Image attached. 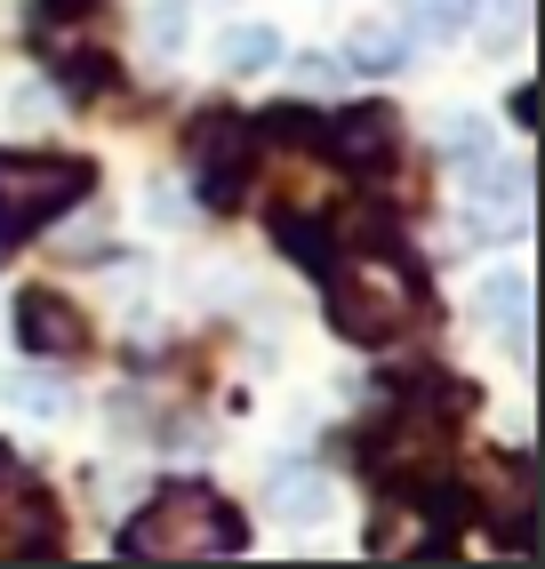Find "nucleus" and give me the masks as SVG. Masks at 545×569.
I'll return each instance as SVG.
<instances>
[{
    "label": "nucleus",
    "instance_id": "7ed1b4c3",
    "mask_svg": "<svg viewBox=\"0 0 545 569\" xmlns=\"http://www.w3.org/2000/svg\"><path fill=\"white\" fill-rule=\"evenodd\" d=\"M409 313H417V281L385 249H354V273H337V329L361 346H385Z\"/></svg>",
    "mask_w": 545,
    "mask_h": 569
},
{
    "label": "nucleus",
    "instance_id": "20e7f679",
    "mask_svg": "<svg viewBox=\"0 0 545 569\" xmlns=\"http://www.w3.org/2000/svg\"><path fill=\"white\" fill-rule=\"evenodd\" d=\"M32 546H57V513H49V489L32 481L9 449H0V553H32Z\"/></svg>",
    "mask_w": 545,
    "mask_h": 569
},
{
    "label": "nucleus",
    "instance_id": "f257e3e1",
    "mask_svg": "<svg viewBox=\"0 0 545 569\" xmlns=\"http://www.w3.org/2000/svg\"><path fill=\"white\" fill-rule=\"evenodd\" d=\"M129 553H145V561H201V553H225V546H241V521H232L209 489H161L152 498V513L121 538Z\"/></svg>",
    "mask_w": 545,
    "mask_h": 569
},
{
    "label": "nucleus",
    "instance_id": "ddd939ff",
    "mask_svg": "<svg viewBox=\"0 0 545 569\" xmlns=\"http://www.w3.org/2000/svg\"><path fill=\"white\" fill-rule=\"evenodd\" d=\"M442 153H457V161H482V153H489V137L474 129V112H449V129H442Z\"/></svg>",
    "mask_w": 545,
    "mask_h": 569
},
{
    "label": "nucleus",
    "instance_id": "dca6fc26",
    "mask_svg": "<svg viewBox=\"0 0 545 569\" xmlns=\"http://www.w3.org/2000/svg\"><path fill=\"white\" fill-rule=\"evenodd\" d=\"M57 9H81V0H57Z\"/></svg>",
    "mask_w": 545,
    "mask_h": 569
},
{
    "label": "nucleus",
    "instance_id": "9d476101",
    "mask_svg": "<svg viewBox=\"0 0 545 569\" xmlns=\"http://www.w3.org/2000/svg\"><path fill=\"white\" fill-rule=\"evenodd\" d=\"M217 57H225V72H265L272 57H281V32L272 24H232Z\"/></svg>",
    "mask_w": 545,
    "mask_h": 569
},
{
    "label": "nucleus",
    "instance_id": "f8f14e48",
    "mask_svg": "<svg viewBox=\"0 0 545 569\" xmlns=\"http://www.w3.org/2000/svg\"><path fill=\"white\" fill-rule=\"evenodd\" d=\"M465 17H474V0H417L409 41H449V32H465Z\"/></svg>",
    "mask_w": 545,
    "mask_h": 569
},
{
    "label": "nucleus",
    "instance_id": "39448f33",
    "mask_svg": "<svg viewBox=\"0 0 545 569\" xmlns=\"http://www.w3.org/2000/svg\"><path fill=\"white\" fill-rule=\"evenodd\" d=\"M249 144H257V129L241 121V112H209V121H201V137H192V161H201V193H209V201H232V193H241Z\"/></svg>",
    "mask_w": 545,
    "mask_h": 569
},
{
    "label": "nucleus",
    "instance_id": "2eb2a0df",
    "mask_svg": "<svg viewBox=\"0 0 545 569\" xmlns=\"http://www.w3.org/2000/svg\"><path fill=\"white\" fill-rule=\"evenodd\" d=\"M177 32H185V9H177V0H169V9H161V17H152V49H177Z\"/></svg>",
    "mask_w": 545,
    "mask_h": 569
},
{
    "label": "nucleus",
    "instance_id": "4468645a",
    "mask_svg": "<svg viewBox=\"0 0 545 569\" xmlns=\"http://www.w3.org/2000/svg\"><path fill=\"white\" fill-rule=\"evenodd\" d=\"M9 401H17V409H32V417H57V409H65V393H57V386H24V377L9 386Z\"/></svg>",
    "mask_w": 545,
    "mask_h": 569
},
{
    "label": "nucleus",
    "instance_id": "f03ea898",
    "mask_svg": "<svg viewBox=\"0 0 545 569\" xmlns=\"http://www.w3.org/2000/svg\"><path fill=\"white\" fill-rule=\"evenodd\" d=\"M89 193V161L65 153H0V249L41 233L49 217H65L72 201Z\"/></svg>",
    "mask_w": 545,
    "mask_h": 569
},
{
    "label": "nucleus",
    "instance_id": "6e6552de",
    "mask_svg": "<svg viewBox=\"0 0 545 569\" xmlns=\"http://www.w3.org/2000/svg\"><path fill=\"white\" fill-rule=\"evenodd\" d=\"M409 49H417L409 41V17H369V24L345 32V64H361V72H394Z\"/></svg>",
    "mask_w": 545,
    "mask_h": 569
},
{
    "label": "nucleus",
    "instance_id": "423d86ee",
    "mask_svg": "<svg viewBox=\"0 0 545 569\" xmlns=\"http://www.w3.org/2000/svg\"><path fill=\"white\" fill-rule=\"evenodd\" d=\"M17 346L24 353H81L89 346V321L72 313L57 289H24L17 297Z\"/></svg>",
    "mask_w": 545,
    "mask_h": 569
},
{
    "label": "nucleus",
    "instance_id": "9b49d317",
    "mask_svg": "<svg viewBox=\"0 0 545 569\" xmlns=\"http://www.w3.org/2000/svg\"><path fill=\"white\" fill-rule=\"evenodd\" d=\"M272 506H281V521H321L329 513V481L321 473H281L272 481Z\"/></svg>",
    "mask_w": 545,
    "mask_h": 569
},
{
    "label": "nucleus",
    "instance_id": "0eeeda50",
    "mask_svg": "<svg viewBox=\"0 0 545 569\" xmlns=\"http://www.w3.org/2000/svg\"><path fill=\"white\" fill-rule=\"evenodd\" d=\"M329 144L345 161H361V169H377V161H394V144H402V129H394V112L385 104H361V112H337V129H329Z\"/></svg>",
    "mask_w": 545,
    "mask_h": 569
},
{
    "label": "nucleus",
    "instance_id": "1a4fd4ad",
    "mask_svg": "<svg viewBox=\"0 0 545 569\" xmlns=\"http://www.w3.org/2000/svg\"><path fill=\"white\" fill-rule=\"evenodd\" d=\"M482 306H489V321H497V337H505V346H514V353H529V281H522V273H489Z\"/></svg>",
    "mask_w": 545,
    "mask_h": 569
}]
</instances>
